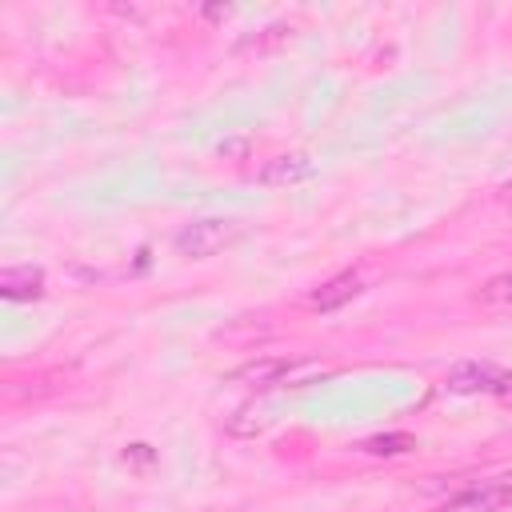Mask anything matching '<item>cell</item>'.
<instances>
[{
	"label": "cell",
	"instance_id": "cell-1",
	"mask_svg": "<svg viewBox=\"0 0 512 512\" xmlns=\"http://www.w3.org/2000/svg\"><path fill=\"white\" fill-rule=\"evenodd\" d=\"M236 224L232 220H192V224H184L176 236H172V248L180 252V256H188V260H208V256H216L224 244H232L236 240Z\"/></svg>",
	"mask_w": 512,
	"mask_h": 512
},
{
	"label": "cell",
	"instance_id": "cell-2",
	"mask_svg": "<svg viewBox=\"0 0 512 512\" xmlns=\"http://www.w3.org/2000/svg\"><path fill=\"white\" fill-rule=\"evenodd\" d=\"M508 508H512V476H492L456 492L440 512H508Z\"/></svg>",
	"mask_w": 512,
	"mask_h": 512
},
{
	"label": "cell",
	"instance_id": "cell-3",
	"mask_svg": "<svg viewBox=\"0 0 512 512\" xmlns=\"http://www.w3.org/2000/svg\"><path fill=\"white\" fill-rule=\"evenodd\" d=\"M288 368H292V360H284V356H260V360L240 364L228 380L232 384H248V388H284Z\"/></svg>",
	"mask_w": 512,
	"mask_h": 512
},
{
	"label": "cell",
	"instance_id": "cell-4",
	"mask_svg": "<svg viewBox=\"0 0 512 512\" xmlns=\"http://www.w3.org/2000/svg\"><path fill=\"white\" fill-rule=\"evenodd\" d=\"M496 380H500V368L496 364H488V360H460V364H452V372H448L444 384H448V392L468 396V392H492Z\"/></svg>",
	"mask_w": 512,
	"mask_h": 512
},
{
	"label": "cell",
	"instance_id": "cell-5",
	"mask_svg": "<svg viewBox=\"0 0 512 512\" xmlns=\"http://www.w3.org/2000/svg\"><path fill=\"white\" fill-rule=\"evenodd\" d=\"M308 176H312V160H308L304 152L272 156V160H264V168H260V184H272V188H280V184H300V180H308Z\"/></svg>",
	"mask_w": 512,
	"mask_h": 512
},
{
	"label": "cell",
	"instance_id": "cell-6",
	"mask_svg": "<svg viewBox=\"0 0 512 512\" xmlns=\"http://www.w3.org/2000/svg\"><path fill=\"white\" fill-rule=\"evenodd\" d=\"M356 292H360V276H356V272H336L332 280H324V284L312 292V308H316V312H336V308H344Z\"/></svg>",
	"mask_w": 512,
	"mask_h": 512
},
{
	"label": "cell",
	"instance_id": "cell-7",
	"mask_svg": "<svg viewBox=\"0 0 512 512\" xmlns=\"http://www.w3.org/2000/svg\"><path fill=\"white\" fill-rule=\"evenodd\" d=\"M44 292V272L24 264V268H4L0 272V296L4 300H36Z\"/></svg>",
	"mask_w": 512,
	"mask_h": 512
},
{
	"label": "cell",
	"instance_id": "cell-8",
	"mask_svg": "<svg viewBox=\"0 0 512 512\" xmlns=\"http://www.w3.org/2000/svg\"><path fill=\"white\" fill-rule=\"evenodd\" d=\"M264 424H268V416H264V408H256V404H244V408H236V412L224 420V428H228L232 436H256Z\"/></svg>",
	"mask_w": 512,
	"mask_h": 512
},
{
	"label": "cell",
	"instance_id": "cell-9",
	"mask_svg": "<svg viewBox=\"0 0 512 512\" xmlns=\"http://www.w3.org/2000/svg\"><path fill=\"white\" fill-rule=\"evenodd\" d=\"M416 440L408 432H388V436H372L364 440V452H376V456H400V452H412Z\"/></svg>",
	"mask_w": 512,
	"mask_h": 512
},
{
	"label": "cell",
	"instance_id": "cell-10",
	"mask_svg": "<svg viewBox=\"0 0 512 512\" xmlns=\"http://www.w3.org/2000/svg\"><path fill=\"white\" fill-rule=\"evenodd\" d=\"M480 300H484V304H512V268L500 272V276H492V280L480 288Z\"/></svg>",
	"mask_w": 512,
	"mask_h": 512
},
{
	"label": "cell",
	"instance_id": "cell-11",
	"mask_svg": "<svg viewBox=\"0 0 512 512\" xmlns=\"http://www.w3.org/2000/svg\"><path fill=\"white\" fill-rule=\"evenodd\" d=\"M152 460H156V452L148 444H128L124 448V464H132V468H152Z\"/></svg>",
	"mask_w": 512,
	"mask_h": 512
},
{
	"label": "cell",
	"instance_id": "cell-12",
	"mask_svg": "<svg viewBox=\"0 0 512 512\" xmlns=\"http://www.w3.org/2000/svg\"><path fill=\"white\" fill-rule=\"evenodd\" d=\"M504 404H512V372H500V380H496V388H492Z\"/></svg>",
	"mask_w": 512,
	"mask_h": 512
},
{
	"label": "cell",
	"instance_id": "cell-13",
	"mask_svg": "<svg viewBox=\"0 0 512 512\" xmlns=\"http://www.w3.org/2000/svg\"><path fill=\"white\" fill-rule=\"evenodd\" d=\"M504 192H508V196H512V180H508V184H504Z\"/></svg>",
	"mask_w": 512,
	"mask_h": 512
}]
</instances>
